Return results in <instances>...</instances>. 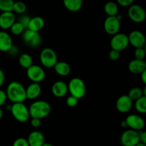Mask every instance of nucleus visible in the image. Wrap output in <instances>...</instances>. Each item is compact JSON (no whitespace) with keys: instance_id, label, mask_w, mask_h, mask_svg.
<instances>
[{"instance_id":"f257e3e1","label":"nucleus","mask_w":146,"mask_h":146,"mask_svg":"<svg viewBox=\"0 0 146 146\" xmlns=\"http://www.w3.org/2000/svg\"><path fill=\"white\" fill-rule=\"evenodd\" d=\"M5 92L7 98L14 104L24 103L27 100L26 88L23 84L19 81H11L7 86Z\"/></svg>"},{"instance_id":"f03ea898","label":"nucleus","mask_w":146,"mask_h":146,"mask_svg":"<svg viewBox=\"0 0 146 146\" xmlns=\"http://www.w3.org/2000/svg\"><path fill=\"white\" fill-rule=\"evenodd\" d=\"M51 108L47 101L38 100L33 102L29 108V115L31 118H38L41 120L50 114Z\"/></svg>"},{"instance_id":"7ed1b4c3","label":"nucleus","mask_w":146,"mask_h":146,"mask_svg":"<svg viewBox=\"0 0 146 146\" xmlns=\"http://www.w3.org/2000/svg\"><path fill=\"white\" fill-rule=\"evenodd\" d=\"M68 85V91L71 96L75 97L77 99H81L86 95V88L84 81L81 78H73L70 80Z\"/></svg>"},{"instance_id":"20e7f679","label":"nucleus","mask_w":146,"mask_h":146,"mask_svg":"<svg viewBox=\"0 0 146 146\" xmlns=\"http://www.w3.org/2000/svg\"><path fill=\"white\" fill-rule=\"evenodd\" d=\"M40 62L46 68H54L58 62V56L54 49L51 48H44L41 50L39 55Z\"/></svg>"},{"instance_id":"39448f33","label":"nucleus","mask_w":146,"mask_h":146,"mask_svg":"<svg viewBox=\"0 0 146 146\" xmlns=\"http://www.w3.org/2000/svg\"><path fill=\"white\" fill-rule=\"evenodd\" d=\"M10 111L15 120L20 123L27 122L30 117L29 108L24 103L13 104Z\"/></svg>"},{"instance_id":"423d86ee","label":"nucleus","mask_w":146,"mask_h":146,"mask_svg":"<svg viewBox=\"0 0 146 146\" xmlns=\"http://www.w3.org/2000/svg\"><path fill=\"white\" fill-rule=\"evenodd\" d=\"M110 45L113 50L121 52L125 50L129 45L128 35L124 33H118L111 38Z\"/></svg>"},{"instance_id":"0eeeda50","label":"nucleus","mask_w":146,"mask_h":146,"mask_svg":"<svg viewBox=\"0 0 146 146\" xmlns=\"http://www.w3.org/2000/svg\"><path fill=\"white\" fill-rule=\"evenodd\" d=\"M27 76L32 83L39 84L44 80L46 74L42 67L33 64L27 69Z\"/></svg>"},{"instance_id":"6e6552de","label":"nucleus","mask_w":146,"mask_h":146,"mask_svg":"<svg viewBox=\"0 0 146 146\" xmlns=\"http://www.w3.org/2000/svg\"><path fill=\"white\" fill-rule=\"evenodd\" d=\"M128 15L129 18L135 23H142L145 21L146 13L143 7L139 4H133L129 7L128 10Z\"/></svg>"},{"instance_id":"1a4fd4ad","label":"nucleus","mask_w":146,"mask_h":146,"mask_svg":"<svg viewBox=\"0 0 146 146\" xmlns=\"http://www.w3.org/2000/svg\"><path fill=\"white\" fill-rule=\"evenodd\" d=\"M21 35H22V40L24 44L31 48H37L41 44V38L38 32L26 29L24 30Z\"/></svg>"},{"instance_id":"9d476101","label":"nucleus","mask_w":146,"mask_h":146,"mask_svg":"<svg viewBox=\"0 0 146 146\" xmlns=\"http://www.w3.org/2000/svg\"><path fill=\"white\" fill-rule=\"evenodd\" d=\"M139 143V132L138 131L126 130L121 136V143L123 146H135Z\"/></svg>"},{"instance_id":"9b49d317","label":"nucleus","mask_w":146,"mask_h":146,"mask_svg":"<svg viewBox=\"0 0 146 146\" xmlns=\"http://www.w3.org/2000/svg\"><path fill=\"white\" fill-rule=\"evenodd\" d=\"M104 30L109 35H115L119 33L121 29V21L116 17H108L104 21Z\"/></svg>"},{"instance_id":"f8f14e48","label":"nucleus","mask_w":146,"mask_h":146,"mask_svg":"<svg viewBox=\"0 0 146 146\" xmlns=\"http://www.w3.org/2000/svg\"><path fill=\"white\" fill-rule=\"evenodd\" d=\"M129 44L135 48H145L146 39L143 33L138 30L132 31L128 35Z\"/></svg>"},{"instance_id":"ddd939ff","label":"nucleus","mask_w":146,"mask_h":146,"mask_svg":"<svg viewBox=\"0 0 146 146\" xmlns=\"http://www.w3.org/2000/svg\"><path fill=\"white\" fill-rule=\"evenodd\" d=\"M125 121L127 123V127H129L131 130L138 132L143 131L145 127V121L138 115L131 114L128 115Z\"/></svg>"},{"instance_id":"4468645a","label":"nucleus","mask_w":146,"mask_h":146,"mask_svg":"<svg viewBox=\"0 0 146 146\" xmlns=\"http://www.w3.org/2000/svg\"><path fill=\"white\" fill-rule=\"evenodd\" d=\"M133 101L128 95H122L117 99L115 107L119 112L125 113L131 111L133 107Z\"/></svg>"},{"instance_id":"2eb2a0df","label":"nucleus","mask_w":146,"mask_h":146,"mask_svg":"<svg viewBox=\"0 0 146 146\" xmlns=\"http://www.w3.org/2000/svg\"><path fill=\"white\" fill-rule=\"evenodd\" d=\"M16 22V16L13 11L1 12L0 14V28L9 29Z\"/></svg>"},{"instance_id":"dca6fc26","label":"nucleus","mask_w":146,"mask_h":146,"mask_svg":"<svg viewBox=\"0 0 146 146\" xmlns=\"http://www.w3.org/2000/svg\"><path fill=\"white\" fill-rule=\"evenodd\" d=\"M51 92L54 96L57 98H62L67 94L68 85L63 81H58L54 83L51 86Z\"/></svg>"},{"instance_id":"f3484780","label":"nucleus","mask_w":146,"mask_h":146,"mask_svg":"<svg viewBox=\"0 0 146 146\" xmlns=\"http://www.w3.org/2000/svg\"><path fill=\"white\" fill-rule=\"evenodd\" d=\"M27 140L29 146H41L45 143L44 134L38 131L30 133Z\"/></svg>"},{"instance_id":"a211bd4d","label":"nucleus","mask_w":146,"mask_h":146,"mask_svg":"<svg viewBox=\"0 0 146 146\" xmlns=\"http://www.w3.org/2000/svg\"><path fill=\"white\" fill-rule=\"evenodd\" d=\"M13 46L11 36L5 31H0V51L8 52Z\"/></svg>"},{"instance_id":"6ab92c4d","label":"nucleus","mask_w":146,"mask_h":146,"mask_svg":"<svg viewBox=\"0 0 146 146\" xmlns=\"http://www.w3.org/2000/svg\"><path fill=\"white\" fill-rule=\"evenodd\" d=\"M128 69L133 74H141L146 70V62L145 60L133 59L128 64Z\"/></svg>"},{"instance_id":"aec40b11","label":"nucleus","mask_w":146,"mask_h":146,"mask_svg":"<svg viewBox=\"0 0 146 146\" xmlns=\"http://www.w3.org/2000/svg\"><path fill=\"white\" fill-rule=\"evenodd\" d=\"M41 93V87L39 84L31 83L26 88L27 99L34 100L38 98Z\"/></svg>"},{"instance_id":"412c9836","label":"nucleus","mask_w":146,"mask_h":146,"mask_svg":"<svg viewBox=\"0 0 146 146\" xmlns=\"http://www.w3.org/2000/svg\"><path fill=\"white\" fill-rule=\"evenodd\" d=\"M44 25H45V21L44 19L39 16H36L31 18L27 29L38 33L44 28Z\"/></svg>"},{"instance_id":"4be33fe9","label":"nucleus","mask_w":146,"mask_h":146,"mask_svg":"<svg viewBox=\"0 0 146 146\" xmlns=\"http://www.w3.org/2000/svg\"><path fill=\"white\" fill-rule=\"evenodd\" d=\"M54 68L56 73L60 76H67L71 73V66L65 61H58Z\"/></svg>"},{"instance_id":"5701e85b","label":"nucleus","mask_w":146,"mask_h":146,"mask_svg":"<svg viewBox=\"0 0 146 146\" xmlns=\"http://www.w3.org/2000/svg\"><path fill=\"white\" fill-rule=\"evenodd\" d=\"M64 5L68 11L76 12L81 9L83 2L81 0H64Z\"/></svg>"},{"instance_id":"b1692460","label":"nucleus","mask_w":146,"mask_h":146,"mask_svg":"<svg viewBox=\"0 0 146 146\" xmlns=\"http://www.w3.org/2000/svg\"><path fill=\"white\" fill-rule=\"evenodd\" d=\"M104 11L108 17H115L118 14V6L114 1H108L104 5Z\"/></svg>"},{"instance_id":"393cba45","label":"nucleus","mask_w":146,"mask_h":146,"mask_svg":"<svg viewBox=\"0 0 146 146\" xmlns=\"http://www.w3.org/2000/svg\"><path fill=\"white\" fill-rule=\"evenodd\" d=\"M19 64L21 67L27 69L33 65L32 57L29 54L24 53L19 56Z\"/></svg>"},{"instance_id":"a878e982","label":"nucleus","mask_w":146,"mask_h":146,"mask_svg":"<svg viewBox=\"0 0 146 146\" xmlns=\"http://www.w3.org/2000/svg\"><path fill=\"white\" fill-rule=\"evenodd\" d=\"M128 96L133 101H137L142 96H144L143 94V89L139 87H134L131 88L128 92Z\"/></svg>"},{"instance_id":"bb28decb","label":"nucleus","mask_w":146,"mask_h":146,"mask_svg":"<svg viewBox=\"0 0 146 146\" xmlns=\"http://www.w3.org/2000/svg\"><path fill=\"white\" fill-rule=\"evenodd\" d=\"M135 108L140 113H146V96H142L135 101Z\"/></svg>"},{"instance_id":"cd10ccee","label":"nucleus","mask_w":146,"mask_h":146,"mask_svg":"<svg viewBox=\"0 0 146 146\" xmlns=\"http://www.w3.org/2000/svg\"><path fill=\"white\" fill-rule=\"evenodd\" d=\"M14 3L12 0H0V10L2 12L12 11Z\"/></svg>"},{"instance_id":"c85d7f7f","label":"nucleus","mask_w":146,"mask_h":146,"mask_svg":"<svg viewBox=\"0 0 146 146\" xmlns=\"http://www.w3.org/2000/svg\"><path fill=\"white\" fill-rule=\"evenodd\" d=\"M27 9V5L24 2H22V1H16V2L14 3L12 11L14 13H17V14L21 15V14H25Z\"/></svg>"},{"instance_id":"c756f323","label":"nucleus","mask_w":146,"mask_h":146,"mask_svg":"<svg viewBox=\"0 0 146 146\" xmlns=\"http://www.w3.org/2000/svg\"><path fill=\"white\" fill-rule=\"evenodd\" d=\"M9 29L10 31H11V34H14V35L15 36L21 35V34H23L24 30H26L24 28V27H23L20 23H19L18 21H16V22L11 26V28H10Z\"/></svg>"},{"instance_id":"7c9ffc66","label":"nucleus","mask_w":146,"mask_h":146,"mask_svg":"<svg viewBox=\"0 0 146 146\" xmlns=\"http://www.w3.org/2000/svg\"><path fill=\"white\" fill-rule=\"evenodd\" d=\"M30 19H31V17L28 15V14H21L19 17L18 22L20 23L21 25L24 27V28L25 29H27V27H28Z\"/></svg>"},{"instance_id":"2f4dec72","label":"nucleus","mask_w":146,"mask_h":146,"mask_svg":"<svg viewBox=\"0 0 146 146\" xmlns=\"http://www.w3.org/2000/svg\"><path fill=\"white\" fill-rule=\"evenodd\" d=\"M145 48H135V51L134 52L135 58L138 60H145Z\"/></svg>"},{"instance_id":"473e14b6","label":"nucleus","mask_w":146,"mask_h":146,"mask_svg":"<svg viewBox=\"0 0 146 146\" xmlns=\"http://www.w3.org/2000/svg\"><path fill=\"white\" fill-rule=\"evenodd\" d=\"M12 146H29L28 141L25 138H18L14 141Z\"/></svg>"},{"instance_id":"72a5a7b5","label":"nucleus","mask_w":146,"mask_h":146,"mask_svg":"<svg viewBox=\"0 0 146 146\" xmlns=\"http://www.w3.org/2000/svg\"><path fill=\"white\" fill-rule=\"evenodd\" d=\"M66 104L69 107H75L78 104V100L77 98H76L75 97L72 96H70L67 98L66 99Z\"/></svg>"},{"instance_id":"f704fd0d","label":"nucleus","mask_w":146,"mask_h":146,"mask_svg":"<svg viewBox=\"0 0 146 146\" xmlns=\"http://www.w3.org/2000/svg\"><path fill=\"white\" fill-rule=\"evenodd\" d=\"M108 57L111 61H117L120 58V52L111 49V51L109 52V54H108Z\"/></svg>"},{"instance_id":"c9c22d12","label":"nucleus","mask_w":146,"mask_h":146,"mask_svg":"<svg viewBox=\"0 0 146 146\" xmlns=\"http://www.w3.org/2000/svg\"><path fill=\"white\" fill-rule=\"evenodd\" d=\"M7 53L9 54V55L11 56H12V57L17 56L19 54V47L17 46L14 45V44H13V46H11V48L9 50V51Z\"/></svg>"},{"instance_id":"e433bc0d","label":"nucleus","mask_w":146,"mask_h":146,"mask_svg":"<svg viewBox=\"0 0 146 146\" xmlns=\"http://www.w3.org/2000/svg\"><path fill=\"white\" fill-rule=\"evenodd\" d=\"M118 4L123 7H129L133 4V0H118Z\"/></svg>"},{"instance_id":"4c0bfd02","label":"nucleus","mask_w":146,"mask_h":146,"mask_svg":"<svg viewBox=\"0 0 146 146\" xmlns=\"http://www.w3.org/2000/svg\"><path fill=\"white\" fill-rule=\"evenodd\" d=\"M7 99V97L6 92L4 91H3V90L0 89V108L5 104Z\"/></svg>"},{"instance_id":"58836bf2","label":"nucleus","mask_w":146,"mask_h":146,"mask_svg":"<svg viewBox=\"0 0 146 146\" xmlns=\"http://www.w3.org/2000/svg\"><path fill=\"white\" fill-rule=\"evenodd\" d=\"M41 124V121L38 118H31V125L33 128H37L40 127Z\"/></svg>"},{"instance_id":"ea45409f","label":"nucleus","mask_w":146,"mask_h":146,"mask_svg":"<svg viewBox=\"0 0 146 146\" xmlns=\"http://www.w3.org/2000/svg\"><path fill=\"white\" fill-rule=\"evenodd\" d=\"M139 140L140 143L146 145V133L145 131H139Z\"/></svg>"},{"instance_id":"a19ab883","label":"nucleus","mask_w":146,"mask_h":146,"mask_svg":"<svg viewBox=\"0 0 146 146\" xmlns=\"http://www.w3.org/2000/svg\"><path fill=\"white\" fill-rule=\"evenodd\" d=\"M5 81V74L2 70L0 68V87L2 86L3 84H4Z\"/></svg>"},{"instance_id":"79ce46f5","label":"nucleus","mask_w":146,"mask_h":146,"mask_svg":"<svg viewBox=\"0 0 146 146\" xmlns=\"http://www.w3.org/2000/svg\"><path fill=\"white\" fill-rule=\"evenodd\" d=\"M141 80L143 82V84H146V70H145L144 71H143L142 73L141 74Z\"/></svg>"},{"instance_id":"37998d69","label":"nucleus","mask_w":146,"mask_h":146,"mask_svg":"<svg viewBox=\"0 0 146 146\" xmlns=\"http://www.w3.org/2000/svg\"><path fill=\"white\" fill-rule=\"evenodd\" d=\"M121 127H122V128H126L127 123H126V122H125V121H121Z\"/></svg>"},{"instance_id":"c03bdc74","label":"nucleus","mask_w":146,"mask_h":146,"mask_svg":"<svg viewBox=\"0 0 146 146\" xmlns=\"http://www.w3.org/2000/svg\"><path fill=\"white\" fill-rule=\"evenodd\" d=\"M3 115H4V112H3V110L0 108V119L2 118Z\"/></svg>"},{"instance_id":"a18cd8bd","label":"nucleus","mask_w":146,"mask_h":146,"mask_svg":"<svg viewBox=\"0 0 146 146\" xmlns=\"http://www.w3.org/2000/svg\"><path fill=\"white\" fill-rule=\"evenodd\" d=\"M41 146H53L52 144L49 143H44Z\"/></svg>"},{"instance_id":"49530a36","label":"nucleus","mask_w":146,"mask_h":146,"mask_svg":"<svg viewBox=\"0 0 146 146\" xmlns=\"http://www.w3.org/2000/svg\"><path fill=\"white\" fill-rule=\"evenodd\" d=\"M11 105L7 106V110H8V111H10V110H11Z\"/></svg>"},{"instance_id":"de8ad7c7","label":"nucleus","mask_w":146,"mask_h":146,"mask_svg":"<svg viewBox=\"0 0 146 146\" xmlns=\"http://www.w3.org/2000/svg\"><path fill=\"white\" fill-rule=\"evenodd\" d=\"M135 146H146L145 144H143V143H139L138 144V145H136Z\"/></svg>"}]
</instances>
